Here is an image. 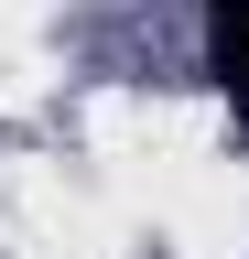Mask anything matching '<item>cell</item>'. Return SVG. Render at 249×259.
Wrapping results in <instances>:
<instances>
[{"label":"cell","mask_w":249,"mask_h":259,"mask_svg":"<svg viewBox=\"0 0 249 259\" xmlns=\"http://www.w3.org/2000/svg\"><path fill=\"white\" fill-rule=\"evenodd\" d=\"M206 65H217V87L249 119V0H206Z\"/></svg>","instance_id":"obj_1"}]
</instances>
